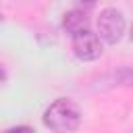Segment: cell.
<instances>
[{"instance_id":"6da1fadb","label":"cell","mask_w":133,"mask_h":133,"mask_svg":"<svg viewBox=\"0 0 133 133\" xmlns=\"http://www.w3.org/2000/svg\"><path fill=\"white\" fill-rule=\"evenodd\" d=\"M79 123H81L79 108L66 98H58L44 112V125L52 131H60V133L62 131H75L79 127Z\"/></svg>"},{"instance_id":"7a4b0ae2","label":"cell","mask_w":133,"mask_h":133,"mask_svg":"<svg viewBox=\"0 0 133 133\" xmlns=\"http://www.w3.org/2000/svg\"><path fill=\"white\" fill-rule=\"evenodd\" d=\"M125 33V17L116 8H104L98 17V37L106 44H116Z\"/></svg>"},{"instance_id":"3957f363","label":"cell","mask_w":133,"mask_h":133,"mask_svg":"<svg viewBox=\"0 0 133 133\" xmlns=\"http://www.w3.org/2000/svg\"><path fill=\"white\" fill-rule=\"evenodd\" d=\"M73 52L79 60H96L102 54V42L98 33L91 29H83L79 33H73Z\"/></svg>"},{"instance_id":"277c9868","label":"cell","mask_w":133,"mask_h":133,"mask_svg":"<svg viewBox=\"0 0 133 133\" xmlns=\"http://www.w3.org/2000/svg\"><path fill=\"white\" fill-rule=\"evenodd\" d=\"M62 27L73 35V33H79L83 29H89V19L81 10H69L62 19Z\"/></svg>"},{"instance_id":"5b68a950","label":"cell","mask_w":133,"mask_h":133,"mask_svg":"<svg viewBox=\"0 0 133 133\" xmlns=\"http://www.w3.org/2000/svg\"><path fill=\"white\" fill-rule=\"evenodd\" d=\"M131 39H133V27H131Z\"/></svg>"},{"instance_id":"8992f818","label":"cell","mask_w":133,"mask_h":133,"mask_svg":"<svg viewBox=\"0 0 133 133\" xmlns=\"http://www.w3.org/2000/svg\"><path fill=\"white\" fill-rule=\"evenodd\" d=\"M85 2H91V0H85Z\"/></svg>"}]
</instances>
